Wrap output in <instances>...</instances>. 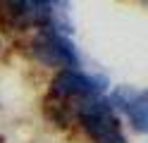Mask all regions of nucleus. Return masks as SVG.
<instances>
[{
  "mask_svg": "<svg viewBox=\"0 0 148 143\" xmlns=\"http://www.w3.org/2000/svg\"><path fill=\"white\" fill-rule=\"evenodd\" d=\"M79 119L84 124V129L98 143H124L112 107L100 95L98 98H86L79 105Z\"/></svg>",
  "mask_w": 148,
  "mask_h": 143,
  "instance_id": "1",
  "label": "nucleus"
},
{
  "mask_svg": "<svg viewBox=\"0 0 148 143\" xmlns=\"http://www.w3.org/2000/svg\"><path fill=\"white\" fill-rule=\"evenodd\" d=\"M34 55L48 67H64V69H77L81 64L77 48L67 36H58L50 31H43L34 41Z\"/></svg>",
  "mask_w": 148,
  "mask_h": 143,
  "instance_id": "2",
  "label": "nucleus"
},
{
  "mask_svg": "<svg viewBox=\"0 0 148 143\" xmlns=\"http://www.w3.org/2000/svg\"><path fill=\"white\" fill-rule=\"evenodd\" d=\"M50 91L60 98H72V95H81V98H98L105 91V79L100 76H88L81 74L79 69H62L50 83Z\"/></svg>",
  "mask_w": 148,
  "mask_h": 143,
  "instance_id": "3",
  "label": "nucleus"
},
{
  "mask_svg": "<svg viewBox=\"0 0 148 143\" xmlns=\"http://www.w3.org/2000/svg\"><path fill=\"white\" fill-rule=\"evenodd\" d=\"M58 3L64 5V0H10V7L14 14L29 19V22L48 24L50 19H55Z\"/></svg>",
  "mask_w": 148,
  "mask_h": 143,
  "instance_id": "4",
  "label": "nucleus"
},
{
  "mask_svg": "<svg viewBox=\"0 0 148 143\" xmlns=\"http://www.w3.org/2000/svg\"><path fill=\"white\" fill-rule=\"evenodd\" d=\"M127 114H129V122H132L134 131H138V133L148 131V98H146V93H141L132 105H129Z\"/></svg>",
  "mask_w": 148,
  "mask_h": 143,
  "instance_id": "5",
  "label": "nucleus"
},
{
  "mask_svg": "<svg viewBox=\"0 0 148 143\" xmlns=\"http://www.w3.org/2000/svg\"><path fill=\"white\" fill-rule=\"evenodd\" d=\"M141 93H143V91L134 88V86H117V88H112V93H110L108 105H110V107H117V110H124V112H127V107H129V105H132Z\"/></svg>",
  "mask_w": 148,
  "mask_h": 143,
  "instance_id": "6",
  "label": "nucleus"
}]
</instances>
